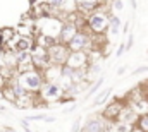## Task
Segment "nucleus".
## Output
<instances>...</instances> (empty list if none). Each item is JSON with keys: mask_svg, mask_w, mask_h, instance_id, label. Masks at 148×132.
<instances>
[{"mask_svg": "<svg viewBox=\"0 0 148 132\" xmlns=\"http://www.w3.org/2000/svg\"><path fill=\"white\" fill-rule=\"evenodd\" d=\"M2 60H3V48L0 46V62H2Z\"/></svg>", "mask_w": 148, "mask_h": 132, "instance_id": "nucleus-32", "label": "nucleus"}, {"mask_svg": "<svg viewBox=\"0 0 148 132\" xmlns=\"http://www.w3.org/2000/svg\"><path fill=\"white\" fill-rule=\"evenodd\" d=\"M3 132H17L16 129H12V127H5V131Z\"/></svg>", "mask_w": 148, "mask_h": 132, "instance_id": "nucleus-31", "label": "nucleus"}, {"mask_svg": "<svg viewBox=\"0 0 148 132\" xmlns=\"http://www.w3.org/2000/svg\"><path fill=\"white\" fill-rule=\"evenodd\" d=\"M103 82H105V79H103V76H100V77H98V79H97V81H95L91 86H90V89L86 91V95H84V99H90L91 96H93V95H95V93H98V89L102 88V84H103Z\"/></svg>", "mask_w": 148, "mask_h": 132, "instance_id": "nucleus-14", "label": "nucleus"}, {"mask_svg": "<svg viewBox=\"0 0 148 132\" xmlns=\"http://www.w3.org/2000/svg\"><path fill=\"white\" fill-rule=\"evenodd\" d=\"M86 26L91 34H105L109 29V14L102 7H98L95 12L86 16Z\"/></svg>", "mask_w": 148, "mask_h": 132, "instance_id": "nucleus-2", "label": "nucleus"}, {"mask_svg": "<svg viewBox=\"0 0 148 132\" xmlns=\"http://www.w3.org/2000/svg\"><path fill=\"white\" fill-rule=\"evenodd\" d=\"M112 9H114L115 12H121V10L124 9V3H122V0H112Z\"/></svg>", "mask_w": 148, "mask_h": 132, "instance_id": "nucleus-19", "label": "nucleus"}, {"mask_svg": "<svg viewBox=\"0 0 148 132\" xmlns=\"http://www.w3.org/2000/svg\"><path fill=\"white\" fill-rule=\"evenodd\" d=\"M133 43H134V36H133V34H129V38H127V43H126V52L133 48Z\"/></svg>", "mask_w": 148, "mask_h": 132, "instance_id": "nucleus-23", "label": "nucleus"}, {"mask_svg": "<svg viewBox=\"0 0 148 132\" xmlns=\"http://www.w3.org/2000/svg\"><path fill=\"white\" fill-rule=\"evenodd\" d=\"M9 86H10V89H12V93H14V96L16 99H23V98H28V96H31V93H28L19 82H17V79H14L12 82H9Z\"/></svg>", "mask_w": 148, "mask_h": 132, "instance_id": "nucleus-12", "label": "nucleus"}, {"mask_svg": "<svg viewBox=\"0 0 148 132\" xmlns=\"http://www.w3.org/2000/svg\"><path fill=\"white\" fill-rule=\"evenodd\" d=\"M64 2H66V0H48L47 3H48V5H50V7H52L53 10H55V9H62Z\"/></svg>", "mask_w": 148, "mask_h": 132, "instance_id": "nucleus-17", "label": "nucleus"}, {"mask_svg": "<svg viewBox=\"0 0 148 132\" xmlns=\"http://www.w3.org/2000/svg\"><path fill=\"white\" fill-rule=\"evenodd\" d=\"M71 132H81V118H76L71 127Z\"/></svg>", "mask_w": 148, "mask_h": 132, "instance_id": "nucleus-21", "label": "nucleus"}, {"mask_svg": "<svg viewBox=\"0 0 148 132\" xmlns=\"http://www.w3.org/2000/svg\"><path fill=\"white\" fill-rule=\"evenodd\" d=\"M0 112H5V106L3 105H0Z\"/></svg>", "mask_w": 148, "mask_h": 132, "instance_id": "nucleus-34", "label": "nucleus"}, {"mask_svg": "<svg viewBox=\"0 0 148 132\" xmlns=\"http://www.w3.org/2000/svg\"><path fill=\"white\" fill-rule=\"evenodd\" d=\"M134 129H138V131H141V132H148V113L138 115V120L134 124Z\"/></svg>", "mask_w": 148, "mask_h": 132, "instance_id": "nucleus-16", "label": "nucleus"}, {"mask_svg": "<svg viewBox=\"0 0 148 132\" xmlns=\"http://www.w3.org/2000/svg\"><path fill=\"white\" fill-rule=\"evenodd\" d=\"M136 120H138V113H136L133 108H129V106L126 105V106L122 108L121 115H119V122H124V124H129V125H133V127H134Z\"/></svg>", "mask_w": 148, "mask_h": 132, "instance_id": "nucleus-10", "label": "nucleus"}, {"mask_svg": "<svg viewBox=\"0 0 148 132\" xmlns=\"http://www.w3.org/2000/svg\"><path fill=\"white\" fill-rule=\"evenodd\" d=\"M129 26H131V22H129V21H126V22H124V26H122V34L129 33Z\"/></svg>", "mask_w": 148, "mask_h": 132, "instance_id": "nucleus-25", "label": "nucleus"}, {"mask_svg": "<svg viewBox=\"0 0 148 132\" xmlns=\"http://www.w3.org/2000/svg\"><path fill=\"white\" fill-rule=\"evenodd\" d=\"M21 125H23V129H24V132H33V131H31V127H29V124H28V122H26L24 118L21 120Z\"/></svg>", "mask_w": 148, "mask_h": 132, "instance_id": "nucleus-24", "label": "nucleus"}, {"mask_svg": "<svg viewBox=\"0 0 148 132\" xmlns=\"http://www.w3.org/2000/svg\"><path fill=\"white\" fill-rule=\"evenodd\" d=\"M131 132H141V131H138V129H133V131H131Z\"/></svg>", "mask_w": 148, "mask_h": 132, "instance_id": "nucleus-35", "label": "nucleus"}, {"mask_svg": "<svg viewBox=\"0 0 148 132\" xmlns=\"http://www.w3.org/2000/svg\"><path fill=\"white\" fill-rule=\"evenodd\" d=\"M84 2H93V3H100V2H103V0H84Z\"/></svg>", "mask_w": 148, "mask_h": 132, "instance_id": "nucleus-33", "label": "nucleus"}, {"mask_svg": "<svg viewBox=\"0 0 148 132\" xmlns=\"http://www.w3.org/2000/svg\"><path fill=\"white\" fill-rule=\"evenodd\" d=\"M124 53H126V43H121V45H119V48H117V52H115V57H117V59H121Z\"/></svg>", "mask_w": 148, "mask_h": 132, "instance_id": "nucleus-20", "label": "nucleus"}, {"mask_svg": "<svg viewBox=\"0 0 148 132\" xmlns=\"http://www.w3.org/2000/svg\"><path fill=\"white\" fill-rule=\"evenodd\" d=\"M143 72H148V65H140V67H136V69L133 70L134 76H136V74H143Z\"/></svg>", "mask_w": 148, "mask_h": 132, "instance_id": "nucleus-22", "label": "nucleus"}, {"mask_svg": "<svg viewBox=\"0 0 148 132\" xmlns=\"http://www.w3.org/2000/svg\"><path fill=\"white\" fill-rule=\"evenodd\" d=\"M81 132H110V124L98 113L95 117H88L83 124Z\"/></svg>", "mask_w": 148, "mask_h": 132, "instance_id": "nucleus-5", "label": "nucleus"}, {"mask_svg": "<svg viewBox=\"0 0 148 132\" xmlns=\"http://www.w3.org/2000/svg\"><path fill=\"white\" fill-rule=\"evenodd\" d=\"M14 46V52H31V46H33V41L29 38H24V36H16V41L12 43Z\"/></svg>", "mask_w": 148, "mask_h": 132, "instance_id": "nucleus-11", "label": "nucleus"}, {"mask_svg": "<svg viewBox=\"0 0 148 132\" xmlns=\"http://www.w3.org/2000/svg\"><path fill=\"white\" fill-rule=\"evenodd\" d=\"M122 74H126V65H122V67L117 69V76H122Z\"/></svg>", "mask_w": 148, "mask_h": 132, "instance_id": "nucleus-27", "label": "nucleus"}, {"mask_svg": "<svg viewBox=\"0 0 148 132\" xmlns=\"http://www.w3.org/2000/svg\"><path fill=\"white\" fill-rule=\"evenodd\" d=\"M124 106H126L124 101H121V99H114V101H110V103L105 106V110H103L100 115H102L109 124H114V122L119 120V115H121V112H122Z\"/></svg>", "mask_w": 148, "mask_h": 132, "instance_id": "nucleus-7", "label": "nucleus"}, {"mask_svg": "<svg viewBox=\"0 0 148 132\" xmlns=\"http://www.w3.org/2000/svg\"><path fill=\"white\" fill-rule=\"evenodd\" d=\"M43 122H47V124H52V122H55V117H45V120Z\"/></svg>", "mask_w": 148, "mask_h": 132, "instance_id": "nucleus-28", "label": "nucleus"}, {"mask_svg": "<svg viewBox=\"0 0 148 132\" xmlns=\"http://www.w3.org/2000/svg\"><path fill=\"white\" fill-rule=\"evenodd\" d=\"M16 79H17V82H19L28 93H31V95L40 93V89H41L43 84H45V77H43V74H41L40 70H36V69H31V70L21 72Z\"/></svg>", "mask_w": 148, "mask_h": 132, "instance_id": "nucleus-1", "label": "nucleus"}, {"mask_svg": "<svg viewBox=\"0 0 148 132\" xmlns=\"http://www.w3.org/2000/svg\"><path fill=\"white\" fill-rule=\"evenodd\" d=\"M40 95L43 99H48V101H55V99H60L64 95V89L60 86V82H45L43 88L40 89Z\"/></svg>", "mask_w": 148, "mask_h": 132, "instance_id": "nucleus-8", "label": "nucleus"}, {"mask_svg": "<svg viewBox=\"0 0 148 132\" xmlns=\"http://www.w3.org/2000/svg\"><path fill=\"white\" fill-rule=\"evenodd\" d=\"M131 5H133V9L136 10V7H138V2H136V0H131Z\"/></svg>", "mask_w": 148, "mask_h": 132, "instance_id": "nucleus-30", "label": "nucleus"}, {"mask_svg": "<svg viewBox=\"0 0 148 132\" xmlns=\"http://www.w3.org/2000/svg\"><path fill=\"white\" fill-rule=\"evenodd\" d=\"M110 95H112V88H107V89L100 91V93L95 96V101L91 103V106H100V105H103V103H105V99L109 98Z\"/></svg>", "mask_w": 148, "mask_h": 132, "instance_id": "nucleus-15", "label": "nucleus"}, {"mask_svg": "<svg viewBox=\"0 0 148 132\" xmlns=\"http://www.w3.org/2000/svg\"><path fill=\"white\" fill-rule=\"evenodd\" d=\"M76 110V105H73V106H69L67 110H66V113H71V112H74Z\"/></svg>", "mask_w": 148, "mask_h": 132, "instance_id": "nucleus-29", "label": "nucleus"}, {"mask_svg": "<svg viewBox=\"0 0 148 132\" xmlns=\"http://www.w3.org/2000/svg\"><path fill=\"white\" fill-rule=\"evenodd\" d=\"M47 53H48L50 65L62 67V65H66V62H67V57H69L71 50L67 48V45L55 41L52 46H48V48H47Z\"/></svg>", "mask_w": 148, "mask_h": 132, "instance_id": "nucleus-3", "label": "nucleus"}, {"mask_svg": "<svg viewBox=\"0 0 148 132\" xmlns=\"http://www.w3.org/2000/svg\"><path fill=\"white\" fill-rule=\"evenodd\" d=\"M0 99H2V89H0Z\"/></svg>", "mask_w": 148, "mask_h": 132, "instance_id": "nucleus-36", "label": "nucleus"}, {"mask_svg": "<svg viewBox=\"0 0 148 132\" xmlns=\"http://www.w3.org/2000/svg\"><path fill=\"white\" fill-rule=\"evenodd\" d=\"M45 117H47V115H29V117H26L24 120H26V122H40V120L43 122Z\"/></svg>", "mask_w": 148, "mask_h": 132, "instance_id": "nucleus-18", "label": "nucleus"}, {"mask_svg": "<svg viewBox=\"0 0 148 132\" xmlns=\"http://www.w3.org/2000/svg\"><path fill=\"white\" fill-rule=\"evenodd\" d=\"M90 64H91V60H90V53L88 52H71L69 57H67V62H66V65H69L74 70L88 69Z\"/></svg>", "mask_w": 148, "mask_h": 132, "instance_id": "nucleus-6", "label": "nucleus"}, {"mask_svg": "<svg viewBox=\"0 0 148 132\" xmlns=\"http://www.w3.org/2000/svg\"><path fill=\"white\" fill-rule=\"evenodd\" d=\"M67 48L71 52H90L91 50V34L86 31H77L74 38L67 43Z\"/></svg>", "mask_w": 148, "mask_h": 132, "instance_id": "nucleus-4", "label": "nucleus"}, {"mask_svg": "<svg viewBox=\"0 0 148 132\" xmlns=\"http://www.w3.org/2000/svg\"><path fill=\"white\" fill-rule=\"evenodd\" d=\"M5 84H7V79H5V76H3V74L0 72V89H2V88H3Z\"/></svg>", "mask_w": 148, "mask_h": 132, "instance_id": "nucleus-26", "label": "nucleus"}, {"mask_svg": "<svg viewBox=\"0 0 148 132\" xmlns=\"http://www.w3.org/2000/svg\"><path fill=\"white\" fill-rule=\"evenodd\" d=\"M76 33H77L76 24H73V22H64L62 28H60V33H59V43L67 45V43L74 38V34Z\"/></svg>", "mask_w": 148, "mask_h": 132, "instance_id": "nucleus-9", "label": "nucleus"}, {"mask_svg": "<svg viewBox=\"0 0 148 132\" xmlns=\"http://www.w3.org/2000/svg\"><path fill=\"white\" fill-rule=\"evenodd\" d=\"M121 26H122V21H121V17L119 16H115V14H109V31L110 34H119L121 33Z\"/></svg>", "mask_w": 148, "mask_h": 132, "instance_id": "nucleus-13", "label": "nucleus"}]
</instances>
